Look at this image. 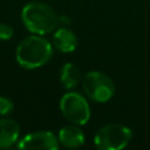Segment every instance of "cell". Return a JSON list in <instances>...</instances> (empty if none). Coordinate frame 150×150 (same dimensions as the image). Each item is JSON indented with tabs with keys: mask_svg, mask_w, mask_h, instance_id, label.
<instances>
[{
	"mask_svg": "<svg viewBox=\"0 0 150 150\" xmlns=\"http://www.w3.org/2000/svg\"><path fill=\"white\" fill-rule=\"evenodd\" d=\"M53 55L50 42L41 35H30L23 39L16 47L15 57L25 69H36L46 64Z\"/></svg>",
	"mask_w": 150,
	"mask_h": 150,
	"instance_id": "6da1fadb",
	"label": "cell"
},
{
	"mask_svg": "<svg viewBox=\"0 0 150 150\" xmlns=\"http://www.w3.org/2000/svg\"><path fill=\"white\" fill-rule=\"evenodd\" d=\"M21 19L25 27L36 35H45L56 28L59 18L55 11L47 4L33 1L23 6Z\"/></svg>",
	"mask_w": 150,
	"mask_h": 150,
	"instance_id": "7a4b0ae2",
	"label": "cell"
},
{
	"mask_svg": "<svg viewBox=\"0 0 150 150\" xmlns=\"http://www.w3.org/2000/svg\"><path fill=\"white\" fill-rule=\"evenodd\" d=\"M131 138L130 128L120 123H110L97 130L94 143L100 150H121L130 143Z\"/></svg>",
	"mask_w": 150,
	"mask_h": 150,
	"instance_id": "3957f363",
	"label": "cell"
},
{
	"mask_svg": "<svg viewBox=\"0 0 150 150\" xmlns=\"http://www.w3.org/2000/svg\"><path fill=\"white\" fill-rule=\"evenodd\" d=\"M82 87L87 96L97 103L108 102L115 93L112 80L108 75L97 70L89 71L84 75Z\"/></svg>",
	"mask_w": 150,
	"mask_h": 150,
	"instance_id": "277c9868",
	"label": "cell"
},
{
	"mask_svg": "<svg viewBox=\"0 0 150 150\" xmlns=\"http://www.w3.org/2000/svg\"><path fill=\"white\" fill-rule=\"evenodd\" d=\"M60 110L62 115L73 124L83 125L90 118V108L84 98L79 93H67L60 100Z\"/></svg>",
	"mask_w": 150,
	"mask_h": 150,
	"instance_id": "5b68a950",
	"label": "cell"
},
{
	"mask_svg": "<svg viewBox=\"0 0 150 150\" xmlns=\"http://www.w3.org/2000/svg\"><path fill=\"white\" fill-rule=\"evenodd\" d=\"M59 138L52 131H36L18 141V148L25 150H57Z\"/></svg>",
	"mask_w": 150,
	"mask_h": 150,
	"instance_id": "8992f818",
	"label": "cell"
},
{
	"mask_svg": "<svg viewBox=\"0 0 150 150\" xmlns=\"http://www.w3.org/2000/svg\"><path fill=\"white\" fill-rule=\"evenodd\" d=\"M20 127L15 120L1 118L0 120V148L7 149L13 146L19 141Z\"/></svg>",
	"mask_w": 150,
	"mask_h": 150,
	"instance_id": "52a82bcc",
	"label": "cell"
},
{
	"mask_svg": "<svg viewBox=\"0 0 150 150\" xmlns=\"http://www.w3.org/2000/svg\"><path fill=\"white\" fill-rule=\"evenodd\" d=\"M84 139H86L84 134L77 127V124L66 125L61 128L59 131V142L64 148H69V149L79 148L83 145Z\"/></svg>",
	"mask_w": 150,
	"mask_h": 150,
	"instance_id": "ba28073f",
	"label": "cell"
},
{
	"mask_svg": "<svg viewBox=\"0 0 150 150\" xmlns=\"http://www.w3.org/2000/svg\"><path fill=\"white\" fill-rule=\"evenodd\" d=\"M53 46L62 53H71L77 46V38L74 32L66 27H62L54 33Z\"/></svg>",
	"mask_w": 150,
	"mask_h": 150,
	"instance_id": "9c48e42d",
	"label": "cell"
},
{
	"mask_svg": "<svg viewBox=\"0 0 150 150\" xmlns=\"http://www.w3.org/2000/svg\"><path fill=\"white\" fill-rule=\"evenodd\" d=\"M80 79H81V73L75 64L70 62L63 64L61 69V83L63 84L64 88L71 89L76 87L80 82Z\"/></svg>",
	"mask_w": 150,
	"mask_h": 150,
	"instance_id": "30bf717a",
	"label": "cell"
},
{
	"mask_svg": "<svg viewBox=\"0 0 150 150\" xmlns=\"http://www.w3.org/2000/svg\"><path fill=\"white\" fill-rule=\"evenodd\" d=\"M14 109V103L12 100L5 96H0V116L9 115Z\"/></svg>",
	"mask_w": 150,
	"mask_h": 150,
	"instance_id": "8fae6325",
	"label": "cell"
},
{
	"mask_svg": "<svg viewBox=\"0 0 150 150\" xmlns=\"http://www.w3.org/2000/svg\"><path fill=\"white\" fill-rule=\"evenodd\" d=\"M13 34H14V30L9 25L0 22V40H4V41L9 40L12 39Z\"/></svg>",
	"mask_w": 150,
	"mask_h": 150,
	"instance_id": "7c38bea8",
	"label": "cell"
}]
</instances>
